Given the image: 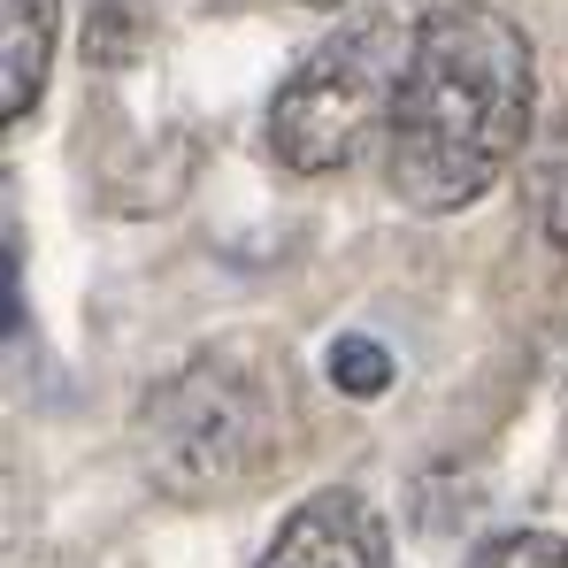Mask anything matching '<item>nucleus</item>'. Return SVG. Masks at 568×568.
<instances>
[{
    "mask_svg": "<svg viewBox=\"0 0 568 568\" xmlns=\"http://www.w3.org/2000/svg\"><path fill=\"white\" fill-rule=\"evenodd\" d=\"M538 54L515 16L491 0H446L423 16L407 93L384 131V178L399 207L454 215L507 178V162L530 139Z\"/></svg>",
    "mask_w": 568,
    "mask_h": 568,
    "instance_id": "f257e3e1",
    "label": "nucleus"
},
{
    "mask_svg": "<svg viewBox=\"0 0 568 568\" xmlns=\"http://www.w3.org/2000/svg\"><path fill=\"white\" fill-rule=\"evenodd\" d=\"M284 438V362H262L254 346H207L139 399V469L178 507L254 491L292 454Z\"/></svg>",
    "mask_w": 568,
    "mask_h": 568,
    "instance_id": "f03ea898",
    "label": "nucleus"
},
{
    "mask_svg": "<svg viewBox=\"0 0 568 568\" xmlns=\"http://www.w3.org/2000/svg\"><path fill=\"white\" fill-rule=\"evenodd\" d=\"M415 39L423 16H392V8H369L331 39H315L270 100V154L292 178L346 170L377 131H392V108L415 70Z\"/></svg>",
    "mask_w": 568,
    "mask_h": 568,
    "instance_id": "7ed1b4c3",
    "label": "nucleus"
},
{
    "mask_svg": "<svg viewBox=\"0 0 568 568\" xmlns=\"http://www.w3.org/2000/svg\"><path fill=\"white\" fill-rule=\"evenodd\" d=\"M262 568H392V538H384V515L354 484H331L284 515Z\"/></svg>",
    "mask_w": 568,
    "mask_h": 568,
    "instance_id": "20e7f679",
    "label": "nucleus"
},
{
    "mask_svg": "<svg viewBox=\"0 0 568 568\" xmlns=\"http://www.w3.org/2000/svg\"><path fill=\"white\" fill-rule=\"evenodd\" d=\"M54 23L62 0H0V115L23 123L47 93V62H54Z\"/></svg>",
    "mask_w": 568,
    "mask_h": 568,
    "instance_id": "39448f33",
    "label": "nucleus"
},
{
    "mask_svg": "<svg viewBox=\"0 0 568 568\" xmlns=\"http://www.w3.org/2000/svg\"><path fill=\"white\" fill-rule=\"evenodd\" d=\"M462 568H568V538H554V530H499Z\"/></svg>",
    "mask_w": 568,
    "mask_h": 568,
    "instance_id": "423d86ee",
    "label": "nucleus"
},
{
    "mask_svg": "<svg viewBox=\"0 0 568 568\" xmlns=\"http://www.w3.org/2000/svg\"><path fill=\"white\" fill-rule=\"evenodd\" d=\"M323 369H331V384H338L346 399H377L384 384H392V354H384L377 338H338Z\"/></svg>",
    "mask_w": 568,
    "mask_h": 568,
    "instance_id": "0eeeda50",
    "label": "nucleus"
},
{
    "mask_svg": "<svg viewBox=\"0 0 568 568\" xmlns=\"http://www.w3.org/2000/svg\"><path fill=\"white\" fill-rule=\"evenodd\" d=\"M546 239H554V246L568 254V170L554 178V185H546Z\"/></svg>",
    "mask_w": 568,
    "mask_h": 568,
    "instance_id": "6e6552de",
    "label": "nucleus"
},
{
    "mask_svg": "<svg viewBox=\"0 0 568 568\" xmlns=\"http://www.w3.org/2000/svg\"><path fill=\"white\" fill-rule=\"evenodd\" d=\"M307 8H338V0H307Z\"/></svg>",
    "mask_w": 568,
    "mask_h": 568,
    "instance_id": "1a4fd4ad",
    "label": "nucleus"
}]
</instances>
